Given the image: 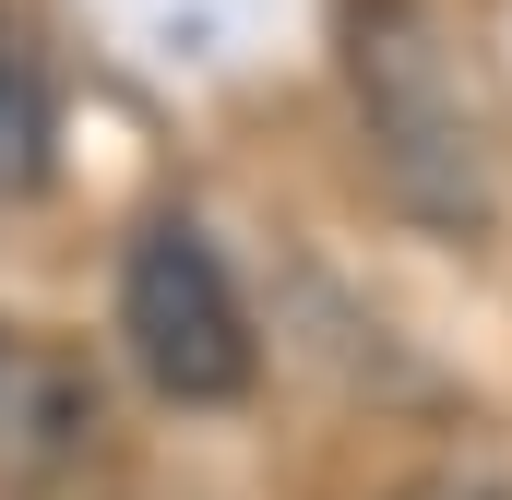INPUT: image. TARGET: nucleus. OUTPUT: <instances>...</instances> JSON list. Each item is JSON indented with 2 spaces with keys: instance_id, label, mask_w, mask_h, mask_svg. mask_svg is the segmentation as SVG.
Segmentation results:
<instances>
[{
  "instance_id": "obj_4",
  "label": "nucleus",
  "mask_w": 512,
  "mask_h": 500,
  "mask_svg": "<svg viewBox=\"0 0 512 500\" xmlns=\"http://www.w3.org/2000/svg\"><path fill=\"white\" fill-rule=\"evenodd\" d=\"M36 167H48V84H36V48L0 12V191H36Z\"/></svg>"
},
{
  "instance_id": "obj_5",
  "label": "nucleus",
  "mask_w": 512,
  "mask_h": 500,
  "mask_svg": "<svg viewBox=\"0 0 512 500\" xmlns=\"http://www.w3.org/2000/svg\"><path fill=\"white\" fill-rule=\"evenodd\" d=\"M393 500H512V465H489V453H453V465H429V477H405Z\"/></svg>"
},
{
  "instance_id": "obj_2",
  "label": "nucleus",
  "mask_w": 512,
  "mask_h": 500,
  "mask_svg": "<svg viewBox=\"0 0 512 500\" xmlns=\"http://www.w3.org/2000/svg\"><path fill=\"white\" fill-rule=\"evenodd\" d=\"M120 334L143 381L167 393V405H239L262 370V334L251 310H239V286H227V262L215 239L191 227V215H155L120 262Z\"/></svg>"
},
{
  "instance_id": "obj_1",
  "label": "nucleus",
  "mask_w": 512,
  "mask_h": 500,
  "mask_svg": "<svg viewBox=\"0 0 512 500\" xmlns=\"http://www.w3.org/2000/svg\"><path fill=\"white\" fill-rule=\"evenodd\" d=\"M346 108L370 143V179L417 227H441V239L489 227V203H501L489 120H477V84L429 0H346Z\"/></svg>"
},
{
  "instance_id": "obj_3",
  "label": "nucleus",
  "mask_w": 512,
  "mask_h": 500,
  "mask_svg": "<svg viewBox=\"0 0 512 500\" xmlns=\"http://www.w3.org/2000/svg\"><path fill=\"white\" fill-rule=\"evenodd\" d=\"M96 453V381L72 370L48 334L0 322V477H60Z\"/></svg>"
}]
</instances>
